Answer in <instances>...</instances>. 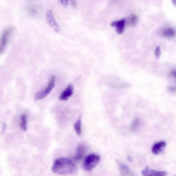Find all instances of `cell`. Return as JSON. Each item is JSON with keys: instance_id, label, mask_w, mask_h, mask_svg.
Masks as SVG:
<instances>
[{"instance_id": "cell-1", "label": "cell", "mask_w": 176, "mask_h": 176, "mask_svg": "<svg viewBox=\"0 0 176 176\" xmlns=\"http://www.w3.org/2000/svg\"><path fill=\"white\" fill-rule=\"evenodd\" d=\"M52 170L53 172L57 174L70 175L76 173L77 168L72 160L69 158H62L55 160Z\"/></svg>"}, {"instance_id": "cell-2", "label": "cell", "mask_w": 176, "mask_h": 176, "mask_svg": "<svg viewBox=\"0 0 176 176\" xmlns=\"http://www.w3.org/2000/svg\"><path fill=\"white\" fill-rule=\"evenodd\" d=\"M100 160V156L96 153H93L85 158L83 164L84 170L90 171L99 164Z\"/></svg>"}, {"instance_id": "cell-3", "label": "cell", "mask_w": 176, "mask_h": 176, "mask_svg": "<svg viewBox=\"0 0 176 176\" xmlns=\"http://www.w3.org/2000/svg\"><path fill=\"white\" fill-rule=\"evenodd\" d=\"M55 80L56 77L55 75H53L46 89L44 90H40L36 93L35 95L34 100H42L48 95L54 87Z\"/></svg>"}, {"instance_id": "cell-4", "label": "cell", "mask_w": 176, "mask_h": 176, "mask_svg": "<svg viewBox=\"0 0 176 176\" xmlns=\"http://www.w3.org/2000/svg\"><path fill=\"white\" fill-rule=\"evenodd\" d=\"M11 31V28H8L4 31L0 39V54L3 52L5 48Z\"/></svg>"}, {"instance_id": "cell-5", "label": "cell", "mask_w": 176, "mask_h": 176, "mask_svg": "<svg viewBox=\"0 0 176 176\" xmlns=\"http://www.w3.org/2000/svg\"><path fill=\"white\" fill-rule=\"evenodd\" d=\"M46 19L47 23L52 28L55 32H58L59 31V27L54 18L53 14L51 10H49L47 11Z\"/></svg>"}, {"instance_id": "cell-6", "label": "cell", "mask_w": 176, "mask_h": 176, "mask_svg": "<svg viewBox=\"0 0 176 176\" xmlns=\"http://www.w3.org/2000/svg\"><path fill=\"white\" fill-rule=\"evenodd\" d=\"M142 174L143 176H166L167 173L165 171L155 170L147 167L142 171Z\"/></svg>"}, {"instance_id": "cell-7", "label": "cell", "mask_w": 176, "mask_h": 176, "mask_svg": "<svg viewBox=\"0 0 176 176\" xmlns=\"http://www.w3.org/2000/svg\"><path fill=\"white\" fill-rule=\"evenodd\" d=\"M166 145V143L164 141H161L155 143L153 144L152 147V152L153 154L155 155H159Z\"/></svg>"}, {"instance_id": "cell-8", "label": "cell", "mask_w": 176, "mask_h": 176, "mask_svg": "<svg viewBox=\"0 0 176 176\" xmlns=\"http://www.w3.org/2000/svg\"><path fill=\"white\" fill-rule=\"evenodd\" d=\"M73 93V87L72 85L70 84L66 89L63 91L59 96V99L61 100H66Z\"/></svg>"}, {"instance_id": "cell-9", "label": "cell", "mask_w": 176, "mask_h": 176, "mask_svg": "<svg viewBox=\"0 0 176 176\" xmlns=\"http://www.w3.org/2000/svg\"><path fill=\"white\" fill-rule=\"evenodd\" d=\"M86 151V147L84 144L80 145L77 147L76 155L74 159L76 161H79L84 157Z\"/></svg>"}, {"instance_id": "cell-10", "label": "cell", "mask_w": 176, "mask_h": 176, "mask_svg": "<svg viewBox=\"0 0 176 176\" xmlns=\"http://www.w3.org/2000/svg\"><path fill=\"white\" fill-rule=\"evenodd\" d=\"M119 165L120 174L122 176H134L127 165L123 164L119 161H117Z\"/></svg>"}, {"instance_id": "cell-11", "label": "cell", "mask_w": 176, "mask_h": 176, "mask_svg": "<svg viewBox=\"0 0 176 176\" xmlns=\"http://www.w3.org/2000/svg\"><path fill=\"white\" fill-rule=\"evenodd\" d=\"M125 20L124 19H122L119 21H114L112 22L110 26L112 27H116L117 28H125Z\"/></svg>"}, {"instance_id": "cell-12", "label": "cell", "mask_w": 176, "mask_h": 176, "mask_svg": "<svg viewBox=\"0 0 176 176\" xmlns=\"http://www.w3.org/2000/svg\"><path fill=\"white\" fill-rule=\"evenodd\" d=\"M21 122L20 123V126L21 129L24 131L27 129V116L26 114H22L21 117Z\"/></svg>"}, {"instance_id": "cell-13", "label": "cell", "mask_w": 176, "mask_h": 176, "mask_svg": "<svg viewBox=\"0 0 176 176\" xmlns=\"http://www.w3.org/2000/svg\"><path fill=\"white\" fill-rule=\"evenodd\" d=\"M140 121L138 118H136L132 122L131 125L130 129L132 131H135L137 130L140 126Z\"/></svg>"}, {"instance_id": "cell-14", "label": "cell", "mask_w": 176, "mask_h": 176, "mask_svg": "<svg viewBox=\"0 0 176 176\" xmlns=\"http://www.w3.org/2000/svg\"><path fill=\"white\" fill-rule=\"evenodd\" d=\"M81 119L80 118L74 125V128L75 132H76L77 134L78 135H80L81 134Z\"/></svg>"}, {"instance_id": "cell-15", "label": "cell", "mask_w": 176, "mask_h": 176, "mask_svg": "<svg viewBox=\"0 0 176 176\" xmlns=\"http://www.w3.org/2000/svg\"><path fill=\"white\" fill-rule=\"evenodd\" d=\"M163 34L167 37H172L175 36V32L174 29L172 28H168L163 31Z\"/></svg>"}, {"instance_id": "cell-16", "label": "cell", "mask_w": 176, "mask_h": 176, "mask_svg": "<svg viewBox=\"0 0 176 176\" xmlns=\"http://www.w3.org/2000/svg\"><path fill=\"white\" fill-rule=\"evenodd\" d=\"M138 18L136 16L132 15L131 16L130 18V24L131 25H134L137 21Z\"/></svg>"}, {"instance_id": "cell-17", "label": "cell", "mask_w": 176, "mask_h": 176, "mask_svg": "<svg viewBox=\"0 0 176 176\" xmlns=\"http://www.w3.org/2000/svg\"><path fill=\"white\" fill-rule=\"evenodd\" d=\"M155 57L157 59H159L161 55V49L159 46H158L155 51Z\"/></svg>"}, {"instance_id": "cell-18", "label": "cell", "mask_w": 176, "mask_h": 176, "mask_svg": "<svg viewBox=\"0 0 176 176\" xmlns=\"http://www.w3.org/2000/svg\"><path fill=\"white\" fill-rule=\"evenodd\" d=\"M7 128V125L5 122H2L1 133L2 134H4L6 132Z\"/></svg>"}, {"instance_id": "cell-19", "label": "cell", "mask_w": 176, "mask_h": 176, "mask_svg": "<svg viewBox=\"0 0 176 176\" xmlns=\"http://www.w3.org/2000/svg\"><path fill=\"white\" fill-rule=\"evenodd\" d=\"M61 3L64 5H67L69 4V2L68 1H66V0H61L60 1Z\"/></svg>"}, {"instance_id": "cell-20", "label": "cell", "mask_w": 176, "mask_h": 176, "mask_svg": "<svg viewBox=\"0 0 176 176\" xmlns=\"http://www.w3.org/2000/svg\"><path fill=\"white\" fill-rule=\"evenodd\" d=\"M71 4L73 6L76 7L77 5V2L75 1H71Z\"/></svg>"}, {"instance_id": "cell-21", "label": "cell", "mask_w": 176, "mask_h": 176, "mask_svg": "<svg viewBox=\"0 0 176 176\" xmlns=\"http://www.w3.org/2000/svg\"><path fill=\"white\" fill-rule=\"evenodd\" d=\"M171 74H172V76L173 77H175L176 73H175V71H173L171 73Z\"/></svg>"}]
</instances>
